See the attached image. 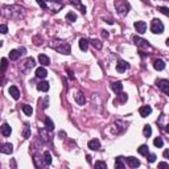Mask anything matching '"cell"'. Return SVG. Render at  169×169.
I'll return each instance as SVG.
<instances>
[{"instance_id": "cell-1", "label": "cell", "mask_w": 169, "mask_h": 169, "mask_svg": "<svg viewBox=\"0 0 169 169\" xmlns=\"http://www.w3.org/2000/svg\"><path fill=\"white\" fill-rule=\"evenodd\" d=\"M3 15L9 19H21L25 15V9L20 5H4Z\"/></svg>"}, {"instance_id": "cell-2", "label": "cell", "mask_w": 169, "mask_h": 169, "mask_svg": "<svg viewBox=\"0 0 169 169\" xmlns=\"http://www.w3.org/2000/svg\"><path fill=\"white\" fill-rule=\"evenodd\" d=\"M52 48L54 49L56 52L61 53V54H70L71 53V46L69 42H65L62 40H54L52 42Z\"/></svg>"}, {"instance_id": "cell-3", "label": "cell", "mask_w": 169, "mask_h": 169, "mask_svg": "<svg viewBox=\"0 0 169 169\" xmlns=\"http://www.w3.org/2000/svg\"><path fill=\"white\" fill-rule=\"evenodd\" d=\"M114 4H115V8H116V11L120 16H125L131 9V5L127 0H115Z\"/></svg>"}, {"instance_id": "cell-4", "label": "cell", "mask_w": 169, "mask_h": 169, "mask_svg": "<svg viewBox=\"0 0 169 169\" xmlns=\"http://www.w3.org/2000/svg\"><path fill=\"white\" fill-rule=\"evenodd\" d=\"M151 32L155 35H161L164 32V24L161 23V20L153 19L151 23Z\"/></svg>"}, {"instance_id": "cell-5", "label": "cell", "mask_w": 169, "mask_h": 169, "mask_svg": "<svg viewBox=\"0 0 169 169\" xmlns=\"http://www.w3.org/2000/svg\"><path fill=\"white\" fill-rule=\"evenodd\" d=\"M35 66H36L35 59H33L32 57H29V58H26V59H24V61L21 62V65H20V69H21L23 73H29L33 68H35Z\"/></svg>"}, {"instance_id": "cell-6", "label": "cell", "mask_w": 169, "mask_h": 169, "mask_svg": "<svg viewBox=\"0 0 169 169\" xmlns=\"http://www.w3.org/2000/svg\"><path fill=\"white\" fill-rule=\"evenodd\" d=\"M156 86L163 92H165L167 95H169V81H167V79H157V81H156Z\"/></svg>"}, {"instance_id": "cell-7", "label": "cell", "mask_w": 169, "mask_h": 169, "mask_svg": "<svg viewBox=\"0 0 169 169\" xmlns=\"http://www.w3.org/2000/svg\"><path fill=\"white\" fill-rule=\"evenodd\" d=\"M132 40H134L135 45H136L137 48H144V49L151 48L149 42H148L147 40H144V38H140V37H137V36H134V37H132Z\"/></svg>"}, {"instance_id": "cell-8", "label": "cell", "mask_w": 169, "mask_h": 169, "mask_svg": "<svg viewBox=\"0 0 169 169\" xmlns=\"http://www.w3.org/2000/svg\"><path fill=\"white\" fill-rule=\"evenodd\" d=\"M25 53V48H20V49H13V50L9 52V58L12 59V61H16V59H19V57L21 54H24Z\"/></svg>"}, {"instance_id": "cell-9", "label": "cell", "mask_w": 169, "mask_h": 169, "mask_svg": "<svg viewBox=\"0 0 169 169\" xmlns=\"http://www.w3.org/2000/svg\"><path fill=\"white\" fill-rule=\"evenodd\" d=\"M135 29H136L137 33H140V35H143V33H145V31H147V23L145 21H135Z\"/></svg>"}, {"instance_id": "cell-10", "label": "cell", "mask_w": 169, "mask_h": 169, "mask_svg": "<svg viewBox=\"0 0 169 169\" xmlns=\"http://www.w3.org/2000/svg\"><path fill=\"white\" fill-rule=\"evenodd\" d=\"M128 68H130V64H128V62L123 61V59H119L118 61V64H116V71L118 73H124Z\"/></svg>"}, {"instance_id": "cell-11", "label": "cell", "mask_w": 169, "mask_h": 169, "mask_svg": "<svg viewBox=\"0 0 169 169\" xmlns=\"http://www.w3.org/2000/svg\"><path fill=\"white\" fill-rule=\"evenodd\" d=\"M0 152L4 155H11L13 152V145L11 143H4L2 144V148H0Z\"/></svg>"}, {"instance_id": "cell-12", "label": "cell", "mask_w": 169, "mask_h": 169, "mask_svg": "<svg viewBox=\"0 0 169 169\" xmlns=\"http://www.w3.org/2000/svg\"><path fill=\"white\" fill-rule=\"evenodd\" d=\"M151 112H152V107H151V106H141V107L139 108V114H140L141 118H147Z\"/></svg>"}, {"instance_id": "cell-13", "label": "cell", "mask_w": 169, "mask_h": 169, "mask_svg": "<svg viewBox=\"0 0 169 169\" xmlns=\"http://www.w3.org/2000/svg\"><path fill=\"white\" fill-rule=\"evenodd\" d=\"M87 147L90 148L91 151H98L99 148H101V141H99L98 139H92V140H90V141H89Z\"/></svg>"}, {"instance_id": "cell-14", "label": "cell", "mask_w": 169, "mask_h": 169, "mask_svg": "<svg viewBox=\"0 0 169 169\" xmlns=\"http://www.w3.org/2000/svg\"><path fill=\"white\" fill-rule=\"evenodd\" d=\"M46 75H48V71H46L45 68H42V66H40V68L36 69V77L40 78V79H45Z\"/></svg>"}, {"instance_id": "cell-15", "label": "cell", "mask_w": 169, "mask_h": 169, "mask_svg": "<svg viewBox=\"0 0 169 169\" xmlns=\"http://www.w3.org/2000/svg\"><path fill=\"white\" fill-rule=\"evenodd\" d=\"M128 99V95L125 94V92H118L116 94V99H115V104L116 103H125Z\"/></svg>"}, {"instance_id": "cell-16", "label": "cell", "mask_w": 169, "mask_h": 169, "mask_svg": "<svg viewBox=\"0 0 169 169\" xmlns=\"http://www.w3.org/2000/svg\"><path fill=\"white\" fill-rule=\"evenodd\" d=\"M11 134H12V128H11V125L9 124H7L4 123L2 125V135L4 137H8V136H11Z\"/></svg>"}, {"instance_id": "cell-17", "label": "cell", "mask_w": 169, "mask_h": 169, "mask_svg": "<svg viewBox=\"0 0 169 169\" xmlns=\"http://www.w3.org/2000/svg\"><path fill=\"white\" fill-rule=\"evenodd\" d=\"M127 164H128V167L130 168H137V167H140V161L137 160V158H135V157H127Z\"/></svg>"}, {"instance_id": "cell-18", "label": "cell", "mask_w": 169, "mask_h": 169, "mask_svg": "<svg viewBox=\"0 0 169 169\" xmlns=\"http://www.w3.org/2000/svg\"><path fill=\"white\" fill-rule=\"evenodd\" d=\"M9 94H11V97L15 99V101H17L20 98V90L16 86H11V87H9Z\"/></svg>"}, {"instance_id": "cell-19", "label": "cell", "mask_w": 169, "mask_h": 169, "mask_svg": "<svg viewBox=\"0 0 169 169\" xmlns=\"http://www.w3.org/2000/svg\"><path fill=\"white\" fill-rule=\"evenodd\" d=\"M153 68L156 69V70H164L165 69V62L163 61V59H155L153 61Z\"/></svg>"}, {"instance_id": "cell-20", "label": "cell", "mask_w": 169, "mask_h": 169, "mask_svg": "<svg viewBox=\"0 0 169 169\" xmlns=\"http://www.w3.org/2000/svg\"><path fill=\"white\" fill-rule=\"evenodd\" d=\"M89 45H90V41H89L87 38H81L79 40V49H81V50L86 52L89 49Z\"/></svg>"}, {"instance_id": "cell-21", "label": "cell", "mask_w": 169, "mask_h": 169, "mask_svg": "<svg viewBox=\"0 0 169 169\" xmlns=\"http://www.w3.org/2000/svg\"><path fill=\"white\" fill-rule=\"evenodd\" d=\"M44 123H45V128L48 130L49 132H52L53 130H54V123H53V120L49 116H46L45 118V120H44Z\"/></svg>"}, {"instance_id": "cell-22", "label": "cell", "mask_w": 169, "mask_h": 169, "mask_svg": "<svg viewBox=\"0 0 169 169\" xmlns=\"http://www.w3.org/2000/svg\"><path fill=\"white\" fill-rule=\"evenodd\" d=\"M49 89H50V86H49V83L46 81H41L37 85V90H40V91L46 92V91H49Z\"/></svg>"}, {"instance_id": "cell-23", "label": "cell", "mask_w": 169, "mask_h": 169, "mask_svg": "<svg viewBox=\"0 0 169 169\" xmlns=\"http://www.w3.org/2000/svg\"><path fill=\"white\" fill-rule=\"evenodd\" d=\"M111 89H112V91L118 94V92H120L122 90H123V85H122V82H119V81L118 82H112Z\"/></svg>"}, {"instance_id": "cell-24", "label": "cell", "mask_w": 169, "mask_h": 169, "mask_svg": "<svg viewBox=\"0 0 169 169\" xmlns=\"http://www.w3.org/2000/svg\"><path fill=\"white\" fill-rule=\"evenodd\" d=\"M38 61H40V64H41L42 66L50 65V59H49V57L48 56H45V54H40L38 56Z\"/></svg>"}, {"instance_id": "cell-25", "label": "cell", "mask_w": 169, "mask_h": 169, "mask_svg": "<svg viewBox=\"0 0 169 169\" xmlns=\"http://www.w3.org/2000/svg\"><path fill=\"white\" fill-rule=\"evenodd\" d=\"M70 3H71V4L74 5V7H78L79 11H81L82 13H83V15L86 13V7L81 4V0H70Z\"/></svg>"}, {"instance_id": "cell-26", "label": "cell", "mask_w": 169, "mask_h": 169, "mask_svg": "<svg viewBox=\"0 0 169 169\" xmlns=\"http://www.w3.org/2000/svg\"><path fill=\"white\" fill-rule=\"evenodd\" d=\"M137 152L140 155H143V156H148V153H149V148H148V145L143 144V145H140V147L137 148Z\"/></svg>"}, {"instance_id": "cell-27", "label": "cell", "mask_w": 169, "mask_h": 169, "mask_svg": "<svg viewBox=\"0 0 169 169\" xmlns=\"http://www.w3.org/2000/svg\"><path fill=\"white\" fill-rule=\"evenodd\" d=\"M123 160H124L123 157H116V160H115V168L116 169H124L125 164H124Z\"/></svg>"}, {"instance_id": "cell-28", "label": "cell", "mask_w": 169, "mask_h": 169, "mask_svg": "<svg viewBox=\"0 0 169 169\" xmlns=\"http://www.w3.org/2000/svg\"><path fill=\"white\" fill-rule=\"evenodd\" d=\"M75 101H77V103L78 104H85V102H86V99H85V95L82 94L81 91H78L77 92V95H75Z\"/></svg>"}, {"instance_id": "cell-29", "label": "cell", "mask_w": 169, "mask_h": 169, "mask_svg": "<svg viewBox=\"0 0 169 169\" xmlns=\"http://www.w3.org/2000/svg\"><path fill=\"white\" fill-rule=\"evenodd\" d=\"M143 135L145 137H149L151 135H152V127L149 124H145L144 125V128H143Z\"/></svg>"}, {"instance_id": "cell-30", "label": "cell", "mask_w": 169, "mask_h": 169, "mask_svg": "<svg viewBox=\"0 0 169 169\" xmlns=\"http://www.w3.org/2000/svg\"><path fill=\"white\" fill-rule=\"evenodd\" d=\"M75 20H77V15H75L74 12H68V13H66V21L74 23Z\"/></svg>"}, {"instance_id": "cell-31", "label": "cell", "mask_w": 169, "mask_h": 169, "mask_svg": "<svg viewBox=\"0 0 169 169\" xmlns=\"http://www.w3.org/2000/svg\"><path fill=\"white\" fill-rule=\"evenodd\" d=\"M29 136H31V128H29V124L28 123H25V125H24V132H23V137L28 139Z\"/></svg>"}, {"instance_id": "cell-32", "label": "cell", "mask_w": 169, "mask_h": 169, "mask_svg": "<svg viewBox=\"0 0 169 169\" xmlns=\"http://www.w3.org/2000/svg\"><path fill=\"white\" fill-rule=\"evenodd\" d=\"M44 161H45V165H50L52 164V155H50V152L46 151L44 153Z\"/></svg>"}, {"instance_id": "cell-33", "label": "cell", "mask_w": 169, "mask_h": 169, "mask_svg": "<svg viewBox=\"0 0 169 169\" xmlns=\"http://www.w3.org/2000/svg\"><path fill=\"white\" fill-rule=\"evenodd\" d=\"M23 111H24V114L28 115V116L33 114V108L31 107V106H28V104H23Z\"/></svg>"}, {"instance_id": "cell-34", "label": "cell", "mask_w": 169, "mask_h": 169, "mask_svg": "<svg viewBox=\"0 0 169 169\" xmlns=\"http://www.w3.org/2000/svg\"><path fill=\"white\" fill-rule=\"evenodd\" d=\"M45 132H46V128L45 130H40V134H41V136H42L41 139L45 141V143H50V137H49V135H46Z\"/></svg>"}, {"instance_id": "cell-35", "label": "cell", "mask_w": 169, "mask_h": 169, "mask_svg": "<svg viewBox=\"0 0 169 169\" xmlns=\"http://www.w3.org/2000/svg\"><path fill=\"white\" fill-rule=\"evenodd\" d=\"M90 44H91L92 46H94L95 49H102V46H103V44H102V42L99 41V40H91Z\"/></svg>"}, {"instance_id": "cell-36", "label": "cell", "mask_w": 169, "mask_h": 169, "mask_svg": "<svg viewBox=\"0 0 169 169\" xmlns=\"http://www.w3.org/2000/svg\"><path fill=\"white\" fill-rule=\"evenodd\" d=\"M153 144H155V147H157V148H161L164 145V141H163V139L161 137H156L153 140Z\"/></svg>"}, {"instance_id": "cell-37", "label": "cell", "mask_w": 169, "mask_h": 169, "mask_svg": "<svg viewBox=\"0 0 169 169\" xmlns=\"http://www.w3.org/2000/svg\"><path fill=\"white\" fill-rule=\"evenodd\" d=\"M157 11H160L161 13H164L165 16H169V8H168V7H157Z\"/></svg>"}, {"instance_id": "cell-38", "label": "cell", "mask_w": 169, "mask_h": 169, "mask_svg": "<svg viewBox=\"0 0 169 169\" xmlns=\"http://www.w3.org/2000/svg\"><path fill=\"white\" fill-rule=\"evenodd\" d=\"M95 168H102V169H107V164L103 161H97L95 163Z\"/></svg>"}, {"instance_id": "cell-39", "label": "cell", "mask_w": 169, "mask_h": 169, "mask_svg": "<svg viewBox=\"0 0 169 169\" xmlns=\"http://www.w3.org/2000/svg\"><path fill=\"white\" fill-rule=\"evenodd\" d=\"M7 66H8V61H7V58H2V71L4 73Z\"/></svg>"}, {"instance_id": "cell-40", "label": "cell", "mask_w": 169, "mask_h": 169, "mask_svg": "<svg viewBox=\"0 0 169 169\" xmlns=\"http://www.w3.org/2000/svg\"><path fill=\"white\" fill-rule=\"evenodd\" d=\"M37 3H38V5L41 7V8L48 9V4H46V3H45V0H37Z\"/></svg>"}, {"instance_id": "cell-41", "label": "cell", "mask_w": 169, "mask_h": 169, "mask_svg": "<svg viewBox=\"0 0 169 169\" xmlns=\"http://www.w3.org/2000/svg\"><path fill=\"white\" fill-rule=\"evenodd\" d=\"M0 32H2L3 35H5V33L8 32V26H7L5 24H2L0 25Z\"/></svg>"}, {"instance_id": "cell-42", "label": "cell", "mask_w": 169, "mask_h": 169, "mask_svg": "<svg viewBox=\"0 0 169 169\" xmlns=\"http://www.w3.org/2000/svg\"><path fill=\"white\" fill-rule=\"evenodd\" d=\"M156 155H153V153H152V155H149V156H148V158H147V160L148 161H149V163H155V161H156Z\"/></svg>"}, {"instance_id": "cell-43", "label": "cell", "mask_w": 169, "mask_h": 169, "mask_svg": "<svg viewBox=\"0 0 169 169\" xmlns=\"http://www.w3.org/2000/svg\"><path fill=\"white\" fill-rule=\"evenodd\" d=\"M158 168H168L169 169V164H167V163H158Z\"/></svg>"}, {"instance_id": "cell-44", "label": "cell", "mask_w": 169, "mask_h": 169, "mask_svg": "<svg viewBox=\"0 0 169 169\" xmlns=\"http://www.w3.org/2000/svg\"><path fill=\"white\" fill-rule=\"evenodd\" d=\"M108 36H110L108 35V31H102V37L103 38H108Z\"/></svg>"}, {"instance_id": "cell-45", "label": "cell", "mask_w": 169, "mask_h": 169, "mask_svg": "<svg viewBox=\"0 0 169 169\" xmlns=\"http://www.w3.org/2000/svg\"><path fill=\"white\" fill-rule=\"evenodd\" d=\"M58 135H59V137H61V139H64V137L66 136V132H64V131H59V132H58Z\"/></svg>"}, {"instance_id": "cell-46", "label": "cell", "mask_w": 169, "mask_h": 169, "mask_svg": "<svg viewBox=\"0 0 169 169\" xmlns=\"http://www.w3.org/2000/svg\"><path fill=\"white\" fill-rule=\"evenodd\" d=\"M163 155H164V157H165V158H169V149H165Z\"/></svg>"}, {"instance_id": "cell-47", "label": "cell", "mask_w": 169, "mask_h": 169, "mask_svg": "<svg viewBox=\"0 0 169 169\" xmlns=\"http://www.w3.org/2000/svg\"><path fill=\"white\" fill-rule=\"evenodd\" d=\"M50 2H52V3H58V4H61L62 0H50Z\"/></svg>"}, {"instance_id": "cell-48", "label": "cell", "mask_w": 169, "mask_h": 169, "mask_svg": "<svg viewBox=\"0 0 169 169\" xmlns=\"http://www.w3.org/2000/svg\"><path fill=\"white\" fill-rule=\"evenodd\" d=\"M165 132H167V134H169V124L165 125Z\"/></svg>"}, {"instance_id": "cell-49", "label": "cell", "mask_w": 169, "mask_h": 169, "mask_svg": "<svg viewBox=\"0 0 169 169\" xmlns=\"http://www.w3.org/2000/svg\"><path fill=\"white\" fill-rule=\"evenodd\" d=\"M87 163L91 164V156H87Z\"/></svg>"}, {"instance_id": "cell-50", "label": "cell", "mask_w": 169, "mask_h": 169, "mask_svg": "<svg viewBox=\"0 0 169 169\" xmlns=\"http://www.w3.org/2000/svg\"><path fill=\"white\" fill-rule=\"evenodd\" d=\"M167 45L169 46V38H167Z\"/></svg>"}]
</instances>
